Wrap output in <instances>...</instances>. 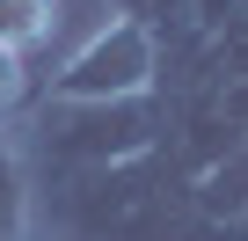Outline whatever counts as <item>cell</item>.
<instances>
[{"label": "cell", "instance_id": "obj_1", "mask_svg": "<svg viewBox=\"0 0 248 241\" xmlns=\"http://www.w3.org/2000/svg\"><path fill=\"white\" fill-rule=\"evenodd\" d=\"M30 241H212L190 205V176L154 146L117 168L44 176V226Z\"/></svg>", "mask_w": 248, "mask_h": 241}, {"label": "cell", "instance_id": "obj_2", "mask_svg": "<svg viewBox=\"0 0 248 241\" xmlns=\"http://www.w3.org/2000/svg\"><path fill=\"white\" fill-rule=\"evenodd\" d=\"M161 146V95L139 102H44L22 161L44 176H80V168H117Z\"/></svg>", "mask_w": 248, "mask_h": 241}, {"label": "cell", "instance_id": "obj_3", "mask_svg": "<svg viewBox=\"0 0 248 241\" xmlns=\"http://www.w3.org/2000/svg\"><path fill=\"white\" fill-rule=\"evenodd\" d=\"M161 88V44L139 30V22H124L109 15L44 88V102H139Z\"/></svg>", "mask_w": 248, "mask_h": 241}, {"label": "cell", "instance_id": "obj_4", "mask_svg": "<svg viewBox=\"0 0 248 241\" xmlns=\"http://www.w3.org/2000/svg\"><path fill=\"white\" fill-rule=\"evenodd\" d=\"M190 205H197V219L212 226V241L233 234V226L248 219V146L226 154V161H212V168H197V176H190Z\"/></svg>", "mask_w": 248, "mask_h": 241}, {"label": "cell", "instance_id": "obj_5", "mask_svg": "<svg viewBox=\"0 0 248 241\" xmlns=\"http://www.w3.org/2000/svg\"><path fill=\"white\" fill-rule=\"evenodd\" d=\"M0 241H30V161L0 132Z\"/></svg>", "mask_w": 248, "mask_h": 241}, {"label": "cell", "instance_id": "obj_6", "mask_svg": "<svg viewBox=\"0 0 248 241\" xmlns=\"http://www.w3.org/2000/svg\"><path fill=\"white\" fill-rule=\"evenodd\" d=\"M117 15H124V22H139L161 51L183 44V37H197V0H117Z\"/></svg>", "mask_w": 248, "mask_h": 241}, {"label": "cell", "instance_id": "obj_7", "mask_svg": "<svg viewBox=\"0 0 248 241\" xmlns=\"http://www.w3.org/2000/svg\"><path fill=\"white\" fill-rule=\"evenodd\" d=\"M51 22H59V0H0V44H15V51L44 44Z\"/></svg>", "mask_w": 248, "mask_h": 241}, {"label": "cell", "instance_id": "obj_8", "mask_svg": "<svg viewBox=\"0 0 248 241\" xmlns=\"http://www.w3.org/2000/svg\"><path fill=\"white\" fill-rule=\"evenodd\" d=\"M30 102V51H15V44H0V125Z\"/></svg>", "mask_w": 248, "mask_h": 241}]
</instances>
